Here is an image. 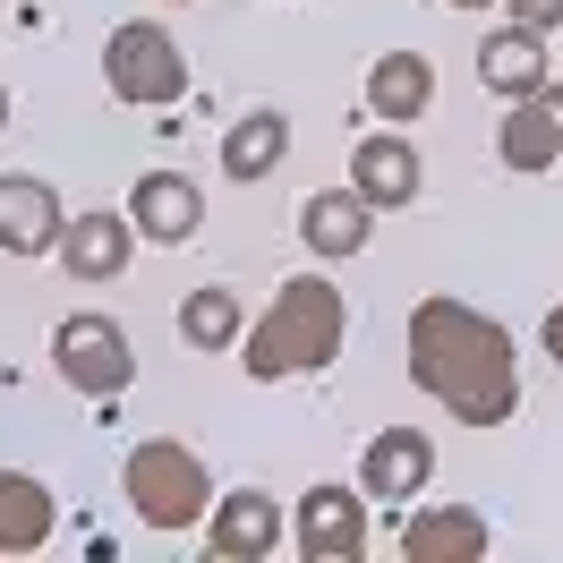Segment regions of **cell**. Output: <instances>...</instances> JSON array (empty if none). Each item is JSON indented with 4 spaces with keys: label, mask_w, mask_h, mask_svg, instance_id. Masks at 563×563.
<instances>
[{
    "label": "cell",
    "mask_w": 563,
    "mask_h": 563,
    "mask_svg": "<svg viewBox=\"0 0 563 563\" xmlns=\"http://www.w3.org/2000/svg\"><path fill=\"white\" fill-rule=\"evenodd\" d=\"M410 376L419 393L444 401V419L461 427H504L521 410V358H512V333L470 308V299H419L410 308Z\"/></svg>",
    "instance_id": "cell-1"
},
{
    "label": "cell",
    "mask_w": 563,
    "mask_h": 563,
    "mask_svg": "<svg viewBox=\"0 0 563 563\" xmlns=\"http://www.w3.org/2000/svg\"><path fill=\"white\" fill-rule=\"evenodd\" d=\"M351 342V299H342V282L333 274H290L265 299V317L240 333V367L256 385H282V376H317L333 367Z\"/></svg>",
    "instance_id": "cell-2"
},
{
    "label": "cell",
    "mask_w": 563,
    "mask_h": 563,
    "mask_svg": "<svg viewBox=\"0 0 563 563\" xmlns=\"http://www.w3.org/2000/svg\"><path fill=\"white\" fill-rule=\"evenodd\" d=\"M120 487H129V512H137L145 529H197L213 512L206 461L188 453L179 435H145L137 453L120 461Z\"/></svg>",
    "instance_id": "cell-3"
},
{
    "label": "cell",
    "mask_w": 563,
    "mask_h": 563,
    "mask_svg": "<svg viewBox=\"0 0 563 563\" xmlns=\"http://www.w3.org/2000/svg\"><path fill=\"white\" fill-rule=\"evenodd\" d=\"M103 86L129 111H172L179 95H188V52H179L172 26L129 18V26H111V43H103Z\"/></svg>",
    "instance_id": "cell-4"
},
{
    "label": "cell",
    "mask_w": 563,
    "mask_h": 563,
    "mask_svg": "<svg viewBox=\"0 0 563 563\" xmlns=\"http://www.w3.org/2000/svg\"><path fill=\"white\" fill-rule=\"evenodd\" d=\"M52 367H60V385L86 393V401H120V393L137 385V351H129L120 317H60Z\"/></svg>",
    "instance_id": "cell-5"
},
{
    "label": "cell",
    "mask_w": 563,
    "mask_h": 563,
    "mask_svg": "<svg viewBox=\"0 0 563 563\" xmlns=\"http://www.w3.org/2000/svg\"><path fill=\"white\" fill-rule=\"evenodd\" d=\"M290 547L308 563H358L367 555V487H308L290 504Z\"/></svg>",
    "instance_id": "cell-6"
},
{
    "label": "cell",
    "mask_w": 563,
    "mask_h": 563,
    "mask_svg": "<svg viewBox=\"0 0 563 563\" xmlns=\"http://www.w3.org/2000/svg\"><path fill=\"white\" fill-rule=\"evenodd\" d=\"M495 154H504V172H555L563 163V86H529L512 95V111L495 120Z\"/></svg>",
    "instance_id": "cell-7"
},
{
    "label": "cell",
    "mask_w": 563,
    "mask_h": 563,
    "mask_svg": "<svg viewBox=\"0 0 563 563\" xmlns=\"http://www.w3.org/2000/svg\"><path fill=\"white\" fill-rule=\"evenodd\" d=\"M351 188H358V197H367L376 213H393V206H419V188H427L419 145L401 137V129H367V137L351 145Z\"/></svg>",
    "instance_id": "cell-8"
},
{
    "label": "cell",
    "mask_w": 563,
    "mask_h": 563,
    "mask_svg": "<svg viewBox=\"0 0 563 563\" xmlns=\"http://www.w3.org/2000/svg\"><path fill=\"white\" fill-rule=\"evenodd\" d=\"M435 478V444L419 427H376L367 453H358V487L367 504H419V487Z\"/></svg>",
    "instance_id": "cell-9"
},
{
    "label": "cell",
    "mask_w": 563,
    "mask_h": 563,
    "mask_svg": "<svg viewBox=\"0 0 563 563\" xmlns=\"http://www.w3.org/2000/svg\"><path fill=\"white\" fill-rule=\"evenodd\" d=\"M60 188L35 172H0V256H52L60 247Z\"/></svg>",
    "instance_id": "cell-10"
},
{
    "label": "cell",
    "mask_w": 563,
    "mask_h": 563,
    "mask_svg": "<svg viewBox=\"0 0 563 563\" xmlns=\"http://www.w3.org/2000/svg\"><path fill=\"white\" fill-rule=\"evenodd\" d=\"M282 504L265 487H231L222 504H213V529H206V555H222V563H265V555H282Z\"/></svg>",
    "instance_id": "cell-11"
},
{
    "label": "cell",
    "mask_w": 563,
    "mask_h": 563,
    "mask_svg": "<svg viewBox=\"0 0 563 563\" xmlns=\"http://www.w3.org/2000/svg\"><path fill=\"white\" fill-rule=\"evenodd\" d=\"M487 547L495 529L470 504H419L410 529H401V563H487Z\"/></svg>",
    "instance_id": "cell-12"
},
{
    "label": "cell",
    "mask_w": 563,
    "mask_h": 563,
    "mask_svg": "<svg viewBox=\"0 0 563 563\" xmlns=\"http://www.w3.org/2000/svg\"><path fill=\"white\" fill-rule=\"evenodd\" d=\"M137 256V222L129 213H69L60 222V265L77 282H120Z\"/></svg>",
    "instance_id": "cell-13"
},
{
    "label": "cell",
    "mask_w": 563,
    "mask_h": 563,
    "mask_svg": "<svg viewBox=\"0 0 563 563\" xmlns=\"http://www.w3.org/2000/svg\"><path fill=\"white\" fill-rule=\"evenodd\" d=\"M129 222H137L145 240H163V247L197 240V222H206V188H197L188 172H145L137 188H129Z\"/></svg>",
    "instance_id": "cell-14"
},
{
    "label": "cell",
    "mask_w": 563,
    "mask_h": 563,
    "mask_svg": "<svg viewBox=\"0 0 563 563\" xmlns=\"http://www.w3.org/2000/svg\"><path fill=\"white\" fill-rule=\"evenodd\" d=\"M367 222H376V206H367L358 188H317V197L299 206V240H308V256L342 265V256L367 247Z\"/></svg>",
    "instance_id": "cell-15"
},
{
    "label": "cell",
    "mask_w": 563,
    "mask_h": 563,
    "mask_svg": "<svg viewBox=\"0 0 563 563\" xmlns=\"http://www.w3.org/2000/svg\"><path fill=\"white\" fill-rule=\"evenodd\" d=\"M52 529H60L52 487L26 478V470H0V555H43V547H52Z\"/></svg>",
    "instance_id": "cell-16"
},
{
    "label": "cell",
    "mask_w": 563,
    "mask_h": 563,
    "mask_svg": "<svg viewBox=\"0 0 563 563\" xmlns=\"http://www.w3.org/2000/svg\"><path fill=\"white\" fill-rule=\"evenodd\" d=\"M427 103H435V60H427V52H385V60L367 69V111H376L385 129L427 120Z\"/></svg>",
    "instance_id": "cell-17"
},
{
    "label": "cell",
    "mask_w": 563,
    "mask_h": 563,
    "mask_svg": "<svg viewBox=\"0 0 563 563\" xmlns=\"http://www.w3.org/2000/svg\"><path fill=\"white\" fill-rule=\"evenodd\" d=\"M478 86L487 95H529V86H547V35L538 26H495L487 43H478Z\"/></svg>",
    "instance_id": "cell-18"
},
{
    "label": "cell",
    "mask_w": 563,
    "mask_h": 563,
    "mask_svg": "<svg viewBox=\"0 0 563 563\" xmlns=\"http://www.w3.org/2000/svg\"><path fill=\"white\" fill-rule=\"evenodd\" d=\"M282 154H290V120L282 111H240L231 129H222V179H265L282 172Z\"/></svg>",
    "instance_id": "cell-19"
},
{
    "label": "cell",
    "mask_w": 563,
    "mask_h": 563,
    "mask_svg": "<svg viewBox=\"0 0 563 563\" xmlns=\"http://www.w3.org/2000/svg\"><path fill=\"white\" fill-rule=\"evenodd\" d=\"M240 333H247V317H240V299H231L222 282H206V290L179 299V342H188V351H240Z\"/></svg>",
    "instance_id": "cell-20"
},
{
    "label": "cell",
    "mask_w": 563,
    "mask_h": 563,
    "mask_svg": "<svg viewBox=\"0 0 563 563\" xmlns=\"http://www.w3.org/2000/svg\"><path fill=\"white\" fill-rule=\"evenodd\" d=\"M512 26H538V35H563V0H504Z\"/></svg>",
    "instance_id": "cell-21"
},
{
    "label": "cell",
    "mask_w": 563,
    "mask_h": 563,
    "mask_svg": "<svg viewBox=\"0 0 563 563\" xmlns=\"http://www.w3.org/2000/svg\"><path fill=\"white\" fill-rule=\"evenodd\" d=\"M547 358L563 367V299H555V317H547Z\"/></svg>",
    "instance_id": "cell-22"
},
{
    "label": "cell",
    "mask_w": 563,
    "mask_h": 563,
    "mask_svg": "<svg viewBox=\"0 0 563 563\" xmlns=\"http://www.w3.org/2000/svg\"><path fill=\"white\" fill-rule=\"evenodd\" d=\"M0 129H9V86H0Z\"/></svg>",
    "instance_id": "cell-23"
},
{
    "label": "cell",
    "mask_w": 563,
    "mask_h": 563,
    "mask_svg": "<svg viewBox=\"0 0 563 563\" xmlns=\"http://www.w3.org/2000/svg\"><path fill=\"white\" fill-rule=\"evenodd\" d=\"M453 9H495V0H453Z\"/></svg>",
    "instance_id": "cell-24"
}]
</instances>
